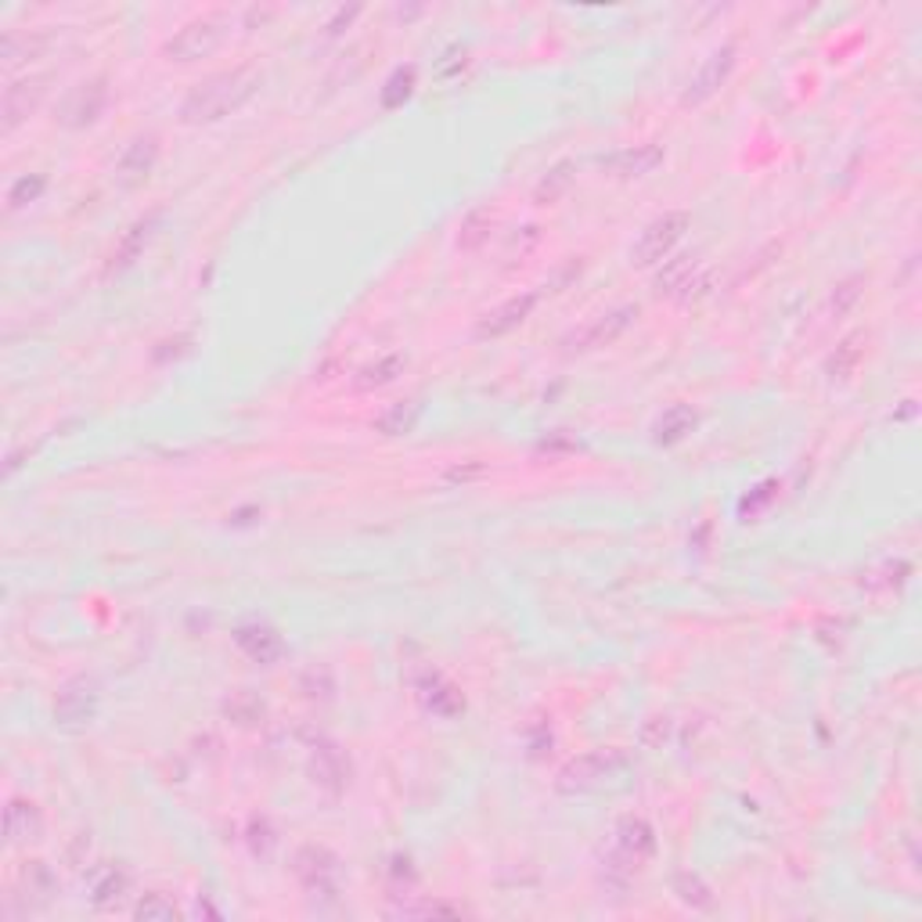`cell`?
Here are the masks:
<instances>
[{
	"instance_id": "6da1fadb",
	"label": "cell",
	"mask_w": 922,
	"mask_h": 922,
	"mask_svg": "<svg viewBox=\"0 0 922 922\" xmlns=\"http://www.w3.org/2000/svg\"><path fill=\"white\" fill-rule=\"evenodd\" d=\"M264 87V72L256 66H231L220 69L202 83H195L188 97L180 102L184 127H213V122L242 113Z\"/></svg>"
},
{
	"instance_id": "7a4b0ae2",
	"label": "cell",
	"mask_w": 922,
	"mask_h": 922,
	"mask_svg": "<svg viewBox=\"0 0 922 922\" xmlns=\"http://www.w3.org/2000/svg\"><path fill=\"white\" fill-rule=\"evenodd\" d=\"M627 765H631V760H627V754H623V749H617V746L592 749V754H581V757L565 760V765L559 768V774H556V790L562 796L595 793L606 782L620 779V774L627 771Z\"/></svg>"
},
{
	"instance_id": "3957f363",
	"label": "cell",
	"mask_w": 922,
	"mask_h": 922,
	"mask_svg": "<svg viewBox=\"0 0 922 922\" xmlns=\"http://www.w3.org/2000/svg\"><path fill=\"white\" fill-rule=\"evenodd\" d=\"M227 36H231V15H227V11H206V15L184 22V26L174 36H170V40L163 44V58L188 66V61L217 55L220 47H224Z\"/></svg>"
},
{
	"instance_id": "277c9868",
	"label": "cell",
	"mask_w": 922,
	"mask_h": 922,
	"mask_svg": "<svg viewBox=\"0 0 922 922\" xmlns=\"http://www.w3.org/2000/svg\"><path fill=\"white\" fill-rule=\"evenodd\" d=\"M688 224H692V217H688L685 209H670V213L656 217L653 224H645V231L631 245V264L634 267L667 264V256L674 253V245L685 238Z\"/></svg>"
},
{
	"instance_id": "5b68a950",
	"label": "cell",
	"mask_w": 922,
	"mask_h": 922,
	"mask_svg": "<svg viewBox=\"0 0 922 922\" xmlns=\"http://www.w3.org/2000/svg\"><path fill=\"white\" fill-rule=\"evenodd\" d=\"M105 108H108V80L91 77V80H83V83H77V87L66 91V97L58 102L55 119L66 130H87L105 116Z\"/></svg>"
},
{
	"instance_id": "8992f818",
	"label": "cell",
	"mask_w": 922,
	"mask_h": 922,
	"mask_svg": "<svg viewBox=\"0 0 922 922\" xmlns=\"http://www.w3.org/2000/svg\"><path fill=\"white\" fill-rule=\"evenodd\" d=\"M102 707V692H97L94 678H72L61 685V692L55 699V724L61 732H83L91 728Z\"/></svg>"
},
{
	"instance_id": "52a82bcc",
	"label": "cell",
	"mask_w": 922,
	"mask_h": 922,
	"mask_svg": "<svg viewBox=\"0 0 922 922\" xmlns=\"http://www.w3.org/2000/svg\"><path fill=\"white\" fill-rule=\"evenodd\" d=\"M656 854V829L649 826L645 818H623L617 826V843H612V857H609V872H623V876H634L649 857Z\"/></svg>"
},
{
	"instance_id": "ba28073f",
	"label": "cell",
	"mask_w": 922,
	"mask_h": 922,
	"mask_svg": "<svg viewBox=\"0 0 922 922\" xmlns=\"http://www.w3.org/2000/svg\"><path fill=\"white\" fill-rule=\"evenodd\" d=\"M159 155H163V144H159V133H138L127 149L119 152L116 159V166H113V177L122 191H133V188H141L144 180H149L155 174V166H159Z\"/></svg>"
},
{
	"instance_id": "9c48e42d",
	"label": "cell",
	"mask_w": 922,
	"mask_h": 922,
	"mask_svg": "<svg viewBox=\"0 0 922 922\" xmlns=\"http://www.w3.org/2000/svg\"><path fill=\"white\" fill-rule=\"evenodd\" d=\"M634 317H638V306H617V311H609V314H598L595 322H587L584 328H576L570 339H565V350L570 353H592V350H602V347H612L627 328L634 325Z\"/></svg>"
},
{
	"instance_id": "30bf717a",
	"label": "cell",
	"mask_w": 922,
	"mask_h": 922,
	"mask_svg": "<svg viewBox=\"0 0 922 922\" xmlns=\"http://www.w3.org/2000/svg\"><path fill=\"white\" fill-rule=\"evenodd\" d=\"M735 55H739V51H735V44L717 47V51L696 69V77L688 80V87H685V94H681V105H685V108L707 105L710 97H714V94L724 87V83H728L732 72H735Z\"/></svg>"
},
{
	"instance_id": "8fae6325",
	"label": "cell",
	"mask_w": 922,
	"mask_h": 922,
	"mask_svg": "<svg viewBox=\"0 0 922 922\" xmlns=\"http://www.w3.org/2000/svg\"><path fill=\"white\" fill-rule=\"evenodd\" d=\"M667 163V149L656 141H645V144H627V149L612 152L602 159V166L609 170L612 177L620 180H638V177H653L656 170Z\"/></svg>"
},
{
	"instance_id": "7c38bea8",
	"label": "cell",
	"mask_w": 922,
	"mask_h": 922,
	"mask_svg": "<svg viewBox=\"0 0 922 922\" xmlns=\"http://www.w3.org/2000/svg\"><path fill=\"white\" fill-rule=\"evenodd\" d=\"M534 306H537V292H520V296L498 303L494 311H487L476 322V339H501V336H509V331L526 325V317L534 314Z\"/></svg>"
},
{
	"instance_id": "4fadbf2b",
	"label": "cell",
	"mask_w": 922,
	"mask_h": 922,
	"mask_svg": "<svg viewBox=\"0 0 922 922\" xmlns=\"http://www.w3.org/2000/svg\"><path fill=\"white\" fill-rule=\"evenodd\" d=\"M47 94V77H22V80H11L8 91H4V133L19 130L22 122H26L36 108H40Z\"/></svg>"
},
{
	"instance_id": "5bb4252c",
	"label": "cell",
	"mask_w": 922,
	"mask_h": 922,
	"mask_svg": "<svg viewBox=\"0 0 922 922\" xmlns=\"http://www.w3.org/2000/svg\"><path fill=\"white\" fill-rule=\"evenodd\" d=\"M707 275L699 267L696 256H678V260H667L663 270L656 275V292L670 300H692V292H703Z\"/></svg>"
},
{
	"instance_id": "9a60e30c",
	"label": "cell",
	"mask_w": 922,
	"mask_h": 922,
	"mask_svg": "<svg viewBox=\"0 0 922 922\" xmlns=\"http://www.w3.org/2000/svg\"><path fill=\"white\" fill-rule=\"evenodd\" d=\"M296 876L303 879V887L311 894H331L336 890V876H339V857L328 851V847H303L296 854Z\"/></svg>"
},
{
	"instance_id": "2e32d148",
	"label": "cell",
	"mask_w": 922,
	"mask_h": 922,
	"mask_svg": "<svg viewBox=\"0 0 922 922\" xmlns=\"http://www.w3.org/2000/svg\"><path fill=\"white\" fill-rule=\"evenodd\" d=\"M311 779L317 790H325L331 796H339L350 785V760L339 746L331 743H317L311 754Z\"/></svg>"
},
{
	"instance_id": "e0dca14e",
	"label": "cell",
	"mask_w": 922,
	"mask_h": 922,
	"mask_svg": "<svg viewBox=\"0 0 922 922\" xmlns=\"http://www.w3.org/2000/svg\"><path fill=\"white\" fill-rule=\"evenodd\" d=\"M235 645L253 663H264V667H270V663H278L281 656H285V638H281L270 623H260V620L242 623L235 631Z\"/></svg>"
},
{
	"instance_id": "ac0fdd59",
	"label": "cell",
	"mask_w": 922,
	"mask_h": 922,
	"mask_svg": "<svg viewBox=\"0 0 922 922\" xmlns=\"http://www.w3.org/2000/svg\"><path fill=\"white\" fill-rule=\"evenodd\" d=\"M4 836H8V847H30L44 836V815L40 807L33 801H8L4 807Z\"/></svg>"
},
{
	"instance_id": "d6986e66",
	"label": "cell",
	"mask_w": 922,
	"mask_h": 922,
	"mask_svg": "<svg viewBox=\"0 0 922 922\" xmlns=\"http://www.w3.org/2000/svg\"><path fill=\"white\" fill-rule=\"evenodd\" d=\"M415 688H418V703H422L429 714H436V717H458L462 710H465L462 692H458V688H454L451 681L440 678V674H425V678L418 681Z\"/></svg>"
},
{
	"instance_id": "ffe728a7",
	"label": "cell",
	"mask_w": 922,
	"mask_h": 922,
	"mask_svg": "<svg viewBox=\"0 0 922 922\" xmlns=\"http://www.w3.org/2000/svg\"><path fill=\"white\" fill-rule=\"evenodd\" d=\"M422 411H425V404L422 400H397V404H389V408H383L375 415V422L372 429L378 436H408L415 433V425L422 422Z\"/></svg>"
},
{
	"instance_id": "44dd1931",
	"label": "cell",
	"mask_w": 922,
	"mask_h": 922,
	"mask_svg": "<svg viewBox=\"0 0 922 922\" xmlns=\"http://www.w3.org/2000/svg\"><path fill=\"white\" fill-rule=\"evenodd\" d=\"M159 220H163V213H149V217H141L138 224H133L127 235L119 238L116 245V253H113V270H127L133 267L144 256V249H149V242L155 235V227H159Z\"/></svg>"
},
{
	"instance_id": "7402d4cb",
	"label": "cell",
	"mask_w": 922,
	"mask_h": 922,
	"mask_svg": "<svg viewBox=\"0 0 922 922\" xmlns=\"http://www.w3.org/2000/svg\"><path fill=\"white\" fill-rule=\"evenodd\" d=\"M699 425V415L688 404H670L656 422H653V444L656 447H674Z\"/></svg>"
},
{
	"instance_id": "603a6c76",
	"label": "cell",
	"mask_w": 922,
	"mask_h": 922,
	"mask_svg": "<svg viewBox=\"0 0 922 922\" xmlns=\"http://www.w3.org/2000/svg\"><path fill=\"white\" fill-rule=\"evenodd\" d=\"M130 890V872L119 865H102L91 879V901L94 908H116Z\"/></svg>"
},
{
	"instance_id": "cb8c5ba5",
	"label": "cell",
	"mask_w": 922,
	"mask_h": 922,
	"mask_svg": "<svg viewBox=\"0 0 922 922\" xmlns=\"http://www.w3.org/2000/svg\"><path fill=\"white\" fill-rule=\"evenodd\" d=\"M494 227H498V213L490 206H479L472 209L469 217L462 220V227H458V249L462 253H479L483 245L490 242V235H494Z\"/></svg>"
},
{
	"instance_id": "d4e9b609",
	"label": "cell",
	"mask_w": 922,
	"mask_h": 922,
	"mask_svg": "<svg viewBox=\"0 0 922 922\" xmlns=\"http://www.w3.org/2000/svg\"><path fill=\"white\" fill-rule=\"evenodd\" d=\"M404 367L408 361L400 358V353H386V358H378L372 364H364L358 375H353V389L358 393H375L389 383H397V375H404Z\"/></svg>"
},
{
	"instance_id": "484cf974",
	"label": "cell",
	"mask_w": 922,
	"mask_h": 922,
	"mask_svg": "<svg viewBox=\"0 0 922 922\" xmlns=\"http://www.w3.org/2000/svg\"><path fill=\"white\" fill-rule=\"evenodd\" d=\"M224 714L235 721V724H242V728H253L256 721H264L267 707H264L260 696L249 692V688H238V692L224 703Z\"/></svg>"
},
{
	"instance_id": "4316f807",
	"label": "cell",
	"mask_w": 922,
	"mask_h": 922,
	"mask_svg": "<svg viewBox=\"0 0 922 922\" xmlns=\"http://www.w3.org/2000/svg\"><path fill=\"white\" fill-rule=\"evenodd\" d=\"M570 188H573V163H559V166H551L545 177H540V184L534 188V199L540 206L559 202Z\"/></svg>"
},
{
	"instance_id": "83f0119b",
	"label": "cell",
	"mask_w": 922,
	"mask_h": 922,
	"mask_svg": "<svg viewBox=\"0 0 922 922\" xmlns=\"http://www.w3.org/2000/svg\"><path fill=\"white\" fill-rule=\"evenodd\" d=\"M415 80H418L415 66H400V69H393V77L386 80L383 94H378V102H383L386 113H393V108H400L404 102H408V97L415 94Z\"/></svg>"
},
{
	"instance_id": "f1b7e54d",
	"label": "cell",
	"mask_w": 922,
	"mask_h": 922,
	"mask_svg": "<svg viewBox=\"0 0 922 922\" xmlns=\"http://www.w3.org/2000/svg\"><path fill=\"white\" fill-rule=\"evenodd\" d=\"M44 36H36V33H30V36H22V33H8L4 36V44H0V58H4V66L8 69H15L19 61H26V58H33V55H40L44 51Z\"/></svg>"
},
{
	"instance_id": "f546056e",
	"label": "cell",
	"mask_w": 922,
	"mask_h": 922,
	"mask_svg": "<svg viewBox=\"0 0 922 922\" xmlns=\"http://www.w3.org/2000/svg\"><path fill=\"white\" fill-rule=\"evenodd\" d=\"M862 353H865V347H862V336H851V339H843L840 347H836V353L829 358V364H826V372H829V378H847L857 367V361H862Z\"/></svg>"
},
{
	"instance_id": "4dcf8cb0",
	"label": "cell",
	"mask_w": 922,
	"mask_h": 922,
	"mask_svg": "<svg viewBox=\"0 0 922 922\" xmlns=\"http://www.w3.org/2000/svg\"><path fill=\"white\" fill-rule=\"evenodd\" d=\"M44 191H47V177H40V174L19 177L15 184H11V191H8V209H26L30 202L40 199Z\"/></svg>"
},
{
	"instance_id": "1f68e13d",
	"label": "cell",
	"mask_w": 922,
	"mask_h": 922,
	"mask_svg": "<svg viewBox=\"0 0 922 922\" xmlns=\"http://www.w3.org/2000/svg\"><path fill=\"white\" fill-rule=\"evenodd\" d=\"M133 919H177V905L170 901L166 894H144L138 905H133Z\"/></svg>"
},
{
	"instance_id": "d6a6232c",
	"label": "cell",
	"mask_w": 922,
	"mask_h": 922,
	"mask_svg": "<svg viewBox=\"0 0 922 922\" xmlns=\"http://www.w3.org/2000/svg\"><path fill=\"white\" fill-rule=\"evenodd\" d=\"M862 285H865V278L862 275H854V278H847L836 285L832 292V314L836 317H847L857 306V300H862Z\"/></svg>"
},
{
	"instance_id": "836d02e7",
	"label": "cell",
	"mask_w": 922,
	"mask_h": 922,
	"mask_svg": "<svg viewBox=\"0 0 922 922\" xmlns=\"http://www.w3.org/2000/svg\"><path fill=\"white\" fill-rule=\"evenodd\" d=\"M674 894H678L681 901L692 905V908H710V905H714L710 887L699 876H678V879H674Z\"/></svg>"
},
{
	"instance_id": "e575fe53",
	"label": "cell",
	"mask_w": 922,
	"mask_h": 922,
	"mask_svg": "<svg viewBox=\"0 0 922 922\" xmlns=\"http://www.w3.org/2000/svg\"><path fill=\"white\" fill-rule=\"evenodd\" d=\"M22 883H26V890L40 897V901H47V897L55 894V876H51V868H47L44 862H30L26 868H22Z\"/></svg>"
},
{
	"instance_id": "d590c367",
	"label": "cell",
	"mask_w": 922,
	"mask_h": 922,
	"mask_svg": "<svg viewBox=\"0 0 922 922\" xmlns=\"http://www.w3.org/2000/svg\"><path fill=\"white\" fill-rule=\"evenodd\" d=\"M300 692L306 699H328L331 692H336V681H331V670L328 667H311L300 678Z\"/></svg>"
},
{
	"instance_id": "8d00e7d4",
	"label": "cell",
	"mask_w": 922,
	"mask_h": 922,
	"mask_svg": "<svg viewBox=\"0 0 922 922\" xmlns=\"http://www.w3.org/2000/svg\"><path fill=\"white\" fill-rule=\"evenodd\" d=\"M358 15H361V8H339V11H336V19H331L325 30H328L331 36H336V33H342V30H347L350 22L358 19Z\"/></svg>"
}]
</instances>
